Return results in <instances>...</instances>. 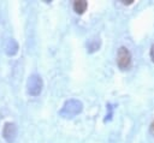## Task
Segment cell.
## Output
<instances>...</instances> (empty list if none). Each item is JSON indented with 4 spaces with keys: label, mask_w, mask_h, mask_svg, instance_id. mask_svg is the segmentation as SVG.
Returning <instances> with one entry per match:
<instances>
[{
    "label": "cell",
    "mask_w": 154,
    "mask_h": 143,
    "mask_svg": "<svg viewBox=\"0 0 154 143\" xmlns=\"http://www.w3.org/2000/svg\"><path fill=\"white\" fill-rule=\"evenodd\" d=\"M82 109H83L82 102L78 101V100L72 99V100H69L64 103V106H63V108L60 109L59 113L63 118H73L77 114H79L82 112Z\"/></svg>",
    "instance_id": "cell-1"
},
{
    "label": "cell",
    "mask_w": 154,
    "mask_h": 143,
    "mask_svg": "<svg viewBox=\"0 0 154 143\" xmlns=\"http://www.w3.org/2000/svg\"><path fill=\"white\" fill-rule=\"evenodd\" d=\"M42 87H43V82H42V78L38 75L34 73L28 78L26 88H28V93L30 95H32V96L40 95V93L42 90Z\"/></svg>",
    "instance_id": "cell-2"
},
{
    "label": "cell",
    "mask_w": 154,
    "mask_h": 143,
    "mask_svg": "<svg viewBox=\"0 0 154 143\" xmlns=\"http://www.w3.org/2000/svg\"><path fill=\"white\" fill-rule=\"evenodd\" d=\"M117 62H118V66L122 70H125V68L129 67V65L131 62V54H130V52H129V49L126 47H120L118 49Z\"/></svg>",
    "instance_id": "cell-3"
},
{
    "label": "cell",
    "mask_w": 154,
    "mask_h": 143,
    "mask_svg": "<svg viewBox=\"0 0 154 143\" xmlns=\"http://www.w3.org/2000/svg\"><path fill=\"white\" fill-rule=\"evenodd\" d=\"M17 136V126L14 123H6L2 129V137L7 143H13Z\"/></svg>",
    "instance_id": "cell-4"
},
{
    "label": "cell",
    "mask_w": 154,
    "mask_h": 143,
    "mask_svg": "<svg viewBox=\"0 0 154 143\" xmlns=\"http://www.w3.org/2000/svg\"><path fill=\"white\" fill-rule=\"evenodd\" d=\"M18 49H19V46L13 38H10L5 44V52L7 55H14L18 52Z\"/></svg>",
    "instance_id": "cell-5"
},
{
    "label": "cell",
    "mask_w": 154,
    "mask_h": 143,
    "mask_svg": "<svg viewBox=\"0 0 154 143\" xmlns=\"http://www.w3.org/2000/svg\"><path fill=\"white\" fill-rule=\"evenodd\" d=\"M87 6H88V4H87V1H84V0L75 1V4H73V10H75L78 14H82V13L87 10Z\"/></svg>",
    "instance_id": "cell-6"
},
{
    "label": "cell",
    "mask_w": 154,
    "mask_h": 143,
    "mask_svg": "<svg viewBox=\"0 0 154 143\" xmlns=\"http://www.w3.org/2000/svg\"><path fill=\"white\" fill-rule=\"evenodd\" d=\"M87 47H88V50L89 52H95L96 49H99V47H100V40L97 38H93V40H90L88 43H87Z\"/></svg>",
    "instance_id": "cell-7"
},
{
    "label": "cell",
    "mask_w": 154,
    "mask_h": 143,
    "mask_svg": "<svg viewBox=\"0 0 154 143\" xmlns=\"http://www.w3.org/2000/svg\"><path fill=\"white\" fill-rule=\"evenodd\" d=\"M150 58H152V60H153V62H154V44H153L152 48H150Z\"/></svg>",
    "instance_id": "cell-8"
},
{
    "label": "cell",
    "mask_w": 154,
    "mask_h": 143,
    "mask_svg": "<svg viewBox=\"0 0 154 143\" xmlns=\"http://www.w3.org/2000/svg\"><path fill=\"white\" fill-rule=\"evenodd\" d=\"M122 2L124 5H130V4H132V0H122Z\"/></svg>",
    "instance_id": "cell-9"
},
{
    "label": "cell",
    "mask_w": 154,
    "mask_h": 143,
    "mask_svg": "<svg viewBox=\"0 0 154 143\" xmlns=\"http://www.w3.org/2000/svg\"><path fill=\"white\" fill-rule=\"evenodd\" d=\"M150 132L154 135V120H153V123H152V125H150Z\"/></svg>",
    "instance_id": "cell-10"
}]
</instances>
